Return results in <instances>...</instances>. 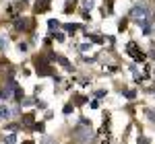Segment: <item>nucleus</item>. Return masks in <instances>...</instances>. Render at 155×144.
Returning a JSON list of instances; mask_svg holds the SVG:
<instances>
[{
    "label": "nucleus",
    "mask_w": 155,
    "mask_h": 144,
    "mask_svg": "<svg viewBox=\"0 0 155 144\" xmlns=\"http://www.w3.org/2000/svg\"><path fill=\"white\" fill-rule=\"evenodd\" d=\"M33 66L39 76H52L54 74V66H52V60L48 58V54H37L33 58Z\"/></svg>",
    "instance_id": "1"
},
{
    "label": "nucleus",
    "mask_w": 155,
    "mask_h": 144,
    "mask_svg": "<svg viewBox=\"0 0 155 144\" xmlns=\"http://www.w3.org/2000/svg\"><path fill=\"white\" fill-rule=\"evenodd\" d=\"M72 142L74 144H89L93 140V132H91V126H83V124H79V126H74L72 128Z\"/></svg>",
    "instance_id": "2"
},
{
    "label": "nucleus",
    "mask_w": 155,
    "mask_h": 144,
    "mask_svg": "<svg viewBox=\"0 0 155 144\" xmlns=\"http://www.w3.org/2000/svg\"><path fill=\"white\" fill-rule=\"evenodd\" d=\"M54 62H58L60 66H62V68H64V70L66 72H74V68H72V64L68 60H66V58H64V56H60V54H56V60Z\"/></svg>",
    "instance_id": "3"
},
{
    "label": "nucleus",
    "mask_w": 155,
    "mask_h": 144,
    "mask_svg": "<svg viewBox=\"0 0 155 144\" xmlns=\"http://www.w3.org/2000/svg\"><path fill=\"white\" fill-rule=\"evenodd\" d=\"M52 0H35V12H46L50 8Z\"/></svg>",
    "instance_id": "4"
},
{
    "label": "nucleus",
    "mask_w": 155,
    "mask_h": 144,
    "mask_svg": "<svg viewBox=\"0 0 155 144\" xmlns=\"http://www.w3.org/2000/svg\"><path fill=\"white\" fill-rule=\"evenodd\" d=\"M139 52H141V49H139V45H137V41H130V43L126 45V54H128L130 58H134Z\"/></svg>",
    "instance_id": "5"
},
{
    "label": "nucleus",
    "mask_w": 155,
    "mask_h": 144,
    "mask_svg": "<svg viewBox=\"0 0 155 144\" xmlns=\"http://www.w3.org/2000/svg\"><path fill=\"white\" fill-rule=\"evenodd\" d=\"M21 121H23V124H27V126H29V124L33 126V124H35V113H33V111H29V113H23Z\"/></svg>",
    "instance_id": "6"
},
{
    "label": "nucleus",
    "mask_w": 155,
    "mask_h": 144,
    "mask_svg": "<svg viewBox=\"0 0 155 144\" xmlns=\"http://www.w3.org/2000/svg\"><path fill=\"white\" fill-rule=\"evenodd\" d=\"M4 120H11V109L6 105H0V121H4Z\"/></svg>",
    "instance_id": "7"
},
{
    "label": "nucleus",
    "mask_w": 155,
    "mask_h": 144,
    "mask_svg": "<svg viewBox=\"0 0 155 144\" xmlns=\"http://www.w3.org/2000/svg\"><path fill=\"white\" fill-rule=\"evenodd\" d=\"M12 97H15V101H17V103H21V101H23L25 93H23V89H21V86H19V84H17V86H15V93H12Z\"/></svg>",
    "instance_id": "8"
},
{
    "label": "nucleus",
    "mask_w": 155,
    "mask_h": 144,
    "mask_svg": "<svg viewBox=\"0 0 155 144\" xmlns=\"http://www.w3.org/2000/svg\"><path fill=\"white\" fill-rule=\"evenodd\" d=\"M120 95H124L126 99H137V91L134 89H120Z\"/></svg>",
    "instance_id": "9"
},
{
    "label": "nucleus",
    "mask_w": 155,
    "mask_h": 144,
    "mask_svg": "<svg viewBox=\"0 0 155 144\" xmlns=\"http://www.w3.org/2000/svg\"><path fill=\"white\" fill-rule=\"evenodd\" d=\"M87 101H89V99L83 97V95H74V97H72V103H74V105H85Z\"/></svg>",
    "instance_id": "10"
},
{
    "label": "nucleus",
    "mask_w": 155,
    "mask_h": 144,
    "mask_svg": "<svg viewBox=\"0 0 155 144\" xmlns=\"http://www.w3.org/2000/svg\"><path fill=\"white\" fill-rule=\"evenodd\" d=\"M17 142V136L15 134H6L4 138H2V144H15Z\"/></svg>",
    "instance_id": "11"
},
{
    "label": "nucleus",
    "mask_w": 155,
    "mask_h": 144,
    "mask_svg": "<svg viewBox=\"0 0 155 144\" xmlns=\"http://www.w3.org/2000/svg\"><path fill=\"white\" fill-rule=\"evenodd\" d=\"M58 27H60V21H58V19H50V21H48V29H50V31H56Z\"/></svg>",
    "instance_id": "12"
},
{
    "label": "nucleus",
    "mask_w": 155,
    "mask_h": 144,
    "mask_svg": "<svg viewBox=\"0 0 155 144\" xmlns=\"http://www.w3.org/2000/svg\"><path fill=\"white\" fill-rule=\"evenodd\" d=\"M72 111H74V103H66V105L62 107V113H64V115H71Z\"/></svg>",
    "instance_id": "13"
},
{
    "label": "nucleus",
    "mask_w": 155,
    "mask_h": 144,
    "mask_svg": "<svg viewBox=\"0 0 155 144\" xmlns=\"http://www.w3.org/2000/svg\"><path fill=\"white\" fill-rule=\"evenodd\" d=\"M145 115L149 117V121H153V124H155V109H151V107H145Z\"/></svg>",
    "instance_id": "14"
},
{
    "label": "nucleus",
    "mask_w": 155,
    "mask_h": 144,
    "mask_svg": "<svg viewBox=\"0 0 155 144\" xmlns=\"http://www.w3.org/2000/svg\"><path fill=\"white\" fill-rule=\"evenodd\" d=\"M31 128H33L35 132H44V130H46V124H44V121H35Z\"/></svg>",
    "instance_id": "15"
},
{
    "label": "nucleus",
    "mask_w": 155,
    "mask_h": 144,
    "mask_svg": "<svg viewBox=\"0 0 155 144\" xmlns=\"http://www.w3.org/2000/svg\"><path fill=\"white\" fill-rule=\"evenodd\" d=\"M87 39H91L93 43H104V39H101V37H99V35H93V33H91V35L87 33Z\"/></svg>",
    "instance_id": "16"
},
{
    "label": "nucleus",
    "mask_w": 155,
    "mask_h": 144,
    "mask_svg": "<svg viewBox=\"0 0 155 144\" xmlns=\"http://www.w3.org/2000/svg\"><path fill=\"white\" fill-rule=\"evenodd\" d=\"M126 27H128V19H122L118 23V31H126Z\"/></svg>",
    "instance_id": "17"
},
{
    "label": "nucleus",
    "mask_w": 155,
    "mask_h": 144,
    "mask_svg": "<svg viewBox=\"0 0 155 144\" xmlns=\"http://www.w3.org/2000/svg\"><path fill=\"white\" fill-rule=\"evenodd\" d=\"M64 29H66L68 33H74V31H77V25H74V23H66V25H64Z\"/></svg>",
    "instance_id": "18"
},
{
    "label": "nucleus",
    "mask_w": 155,
    "mask_h": 144,
    "mask_svg": "<svg viewBox=\"0 0 155 144\" xmlns=\"http://www.w3.org/2000/svg\"><path fill=\"white\" fill-rule=\"evenodd\" d=\"M137 142H139V144H149V138H145V136H141V138H137Z\"/></svg>",
    "instance_id": "19"
},
{
    "label": "nucleus",
    "mask_w": 155,
    "mask_h": 144,
    "mask_svg": "<svg viewBox=\"0 0 155 144\" xmlns=\"http://www.w3.org/2000/svg\"><path fill=\"white\" fill-rule=\"evenodd\" d=\"M95 97H97V99H101V97H106V91H95Z\"/></svg>",
    "instance_id": "20"
},
{
    "label": "nucleus",
    "mask_w": 155,
    "mask_h": 144,
    "mask_svg": "<svg viewBox=\"0 0 155 144\" xmlns=\"http://www.w3.org/2000/svg\"><path fill=\"white\" fill-rule=\"evenodd\" d=\"M54 37H56V41H64V33H56Z\"/></svg>",
    "instance_id": "21"
},
{
    "label": "nucleus",
    "mask_w": 155,
    "mask_h": 144,
    "mask_svg": "<svg viewBox=\"0 0 155 144\" xmlns=\"http://www.w3.org/2000/svg\"><path fill=\"white\" fill-rule=\"evenodd\" d=\"M89 107H91V109H97V107H99V101H91V105H89Z\"/></svg>",
    "instance_id": "22"
},
{
    "label": "nucleus",
    "mask_w": 155,
    "mask_h": 144,
    "mask_svg": "<svg viewBox=\"0 0 155 144\" xmlns=\"http://www.w3.org/2000/svg\"><path fill=\"white\" fill-rule=\"evenodd\" d=\"M149 56H151V58L155 60V49H151V52H149Z\"/></svg>",
    "instance_id": "23"
},
{
    "label": "nucleus",
    "mask_w": 155,
    "mask_h": 144,
    "mask_svg": "<svg viewBox=\"0 0 155 144\" xmlns=\"http://www.w3.org/2000/svg\"><path fill=\"white\" fill-rule=\"evenodd\" d=\"M23 144H35V142H33V140H25Z\"/></svg>",
    "instance_id": "24"
},
{
    "label": "nucleus",
    "mask_w": 155,
    "mask_h": 144,
    "mask_svg": "<svg viewBox=\"0 0 155 144\" xmlns=\"http://www.w3.org/2000/svg\"><path fill=\"white\" fill-rule=\"evenodd\" d=\"M2 64H4V60H2V58H0V66H2Z\"/></svg>",
    "instance_id": "25"
}]
</instances>
